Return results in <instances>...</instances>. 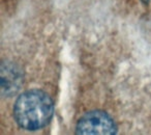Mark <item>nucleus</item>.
Masks as SVG:
<instances>
[{"instance_id":"f257e3e1","label":"nucleus","mask_w":151,"mask_h":135,"mask_svg":"<svg viewBox=\"0 0 151 135\" xmlns=\"http://www.w3.org/2000/svg\"><path fill=\"white\" fill-rule=\"evenodd\" d=\"M54 104L47 93L31 89L21 94L14 106V118L25 130H38L46 127L52 120Z\"/></svg>"},{"instance_id":"7ed1b4c3","label":"nucleus","mask_w":151,"mask_h":135,"mask_svg":"<svg viewBox=\"0 0 151 135\" xmlns=\"http://www.w3.org/2000/svg\"><path fill=\"white\" fill-rule=\"evenodd\" d=\"M142 1L145 3V4H147V5H151V0H142Z\"/></svg>"},{"instance_id":"f03ea898","label":"nucleus","mask_w":151,"mask_h":135,"mask_svg":"<svg viewBox=\"0 0 151 135\" xmlns=\"http://www.w3.org/2000/svg\"><path fill=\"white\" fill-rule=\"evenodd\" d=\"M76 132L84 135H113L117 132V126L107 112L92 110L79 120Z\"/></svg>"}]
</instances>
